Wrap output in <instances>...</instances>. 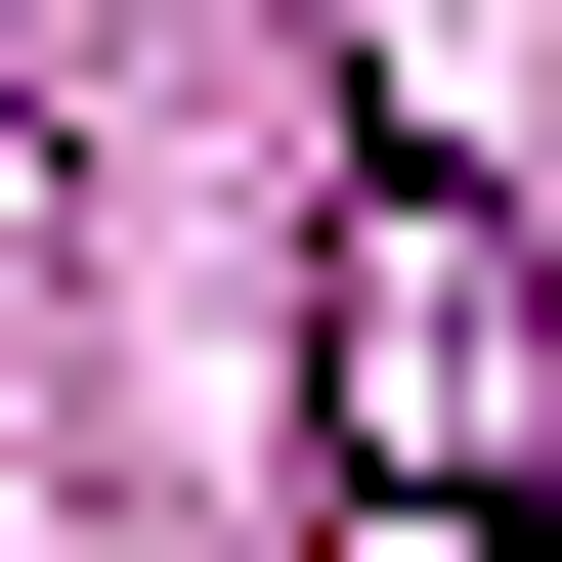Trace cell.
Listing matches in <instances>:
<instances>
[{
  "label": "cell",
  "instance_id": "6da1fadb",
  "mask_svg": "<svg viewBox=\"0 0 562 562\" xmlns=\"http://www.w3.org/2000/svg\"><path fill=\"white\" fill-rule=\"evenodd\" d=\"M303 432H347V562H562V260H519L476 173H347Z\"/></svg>",
  "mask_w": 562,
  "mask_h": 562
}]
</instances>
